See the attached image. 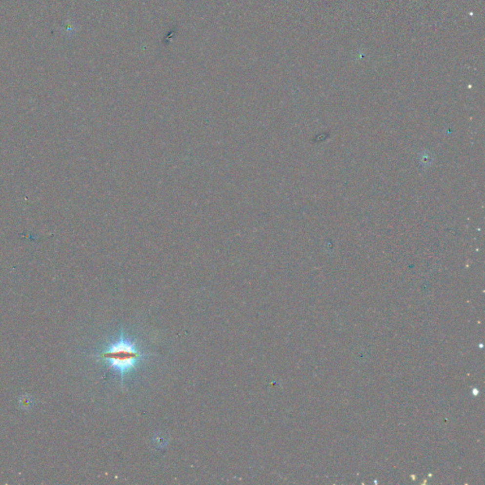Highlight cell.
I'll use <instances>...</instances> for the list:
<instances>
[{
    "instance_id": "6da1fadb",
    "label": "cell",
    "mask_w": 485,
    "mask_h": 485,
    "mask_svg": "<svg viewBox=\"0 0 485 485\" xmlns=\"http://www.w3.org/2000/svg\"><path fill=\"white\" fill-rule=\"evenodd\" d=\"M101 357L108 361L111 368L120 373L121 382H123L127 375L136 370L142 355L136 343L121 334V338L111 344Z\"/></svg>"
}]
</instances>
